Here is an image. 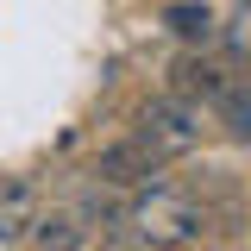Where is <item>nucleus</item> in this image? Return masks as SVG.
I'll list each match as a JSON object with an SVG mask.
<instances>
[{
    "label": "nucleus",
    "mask_w": 251,
    "mask_h": 251,
    "mask_svg": "<svg viewBox=\"0 0 251 251\" xmlns=\"http://www.w3.org/2000/svg\"><path fill=\"white\" fill-rule=\"evenodd\" d=\"M126 226L138 232V245H151V251H188V245H201V232L214 220H207V207L195 195L145 182L132 195V207H126Z\"/></svg>",
    "instance_id": "nucleus-1"
},
{
    "label": "nucleus",
    "mask_w": 251,
    "mask_h": 251,
    "mask_svg": "<svg viewBox=\"0 0 251 251\" xmlns=\"http://www.w3.org/2000/svg\"><path fill=\"white\" fill-rule=\"evenodd\" d=\"M201 132H207V113H201V100H188V94H157L138 107V138H151L163 157H188L201 145Z\"/></svg>",
    "instance_id": "nucleus-2"
},
{
    "label": "nucleus",
    "mask_w": 251,
    "mask_h": 251,
    "mask_svg": "<svg viewBox=\"0 0 251 251\" xmlns=\"http://www.w3.org/2000/svg\"><path fill=\"white\" fill-rule=\"evenodd\" d=\"M157 163H163V151H157L151 138H113V145H100V157H94V182L107 188H145L157 176Z\"/></svg>",
    "instance_id": "nucleus-3"
},
{
    "label": "nucleus",
    "mask_w": 251,
    "mask_h": 251,
    "mask_svg": "<svg viewBox=\"0 0 251 251\" xmlns=\"http://www.w3.org/2000/svg\"><path fill=\"white\" fill-rule=\"evenodd\" d=\"M82 245H88L82 207H50V214H31V251H82Z\"/></svg>",
    "instance_id": "nucleus-4"
},
{
    "label": "nucleus",
    "mask_w": 251,
    "mask_h": 251,
    "mask_svg": "<svg viewBox=\"0 0 251 251\" xmlns=\"http://www.w3.org/2000/svg\"><path fill=\"white\" fill-rule=\"evenodd\" d=\"M170 88L188 94V100H207V107H214L220 94L232 88V75H226L220 63H207V57H182L176 69H170Z\"/></svg>",
    "instance_id": "nucleus-5"
},
{
    "label": "nucleus",
    "mask_w": 251,
    "mask_h": 251,
    "mask_svg": "<svg viewBox=\"0 0 251 251\" xmlns=\"http://www.w3.org/2000/svg\"><path fill=\"white\" fill-rule=\"evenodd\" d=\"M25 226H31V188L25 182H6V195H0V245L19 239Z\"/></svg>",
    "instance_id": "nucleus-6"
},
{
    "label": "nucleus",
    "mask_w": 251,
    "mask_h": 251,
    "mask_svg": "<svg viewBox=\"0 0 251 251\" xmlns=\"http://www.w3.org/2000/svg\"><path fill=\"white\" fill-rule=\"evenodd\" d=\"M214 107H220V120H226V132H232L239 145H251V94L239 88V82H232V88L220 94Z\"/></svg>",
    "instance_id": "nucleus-7"
},
{
    "label": "nucleus",
    "mask_w": 251,
    "mask_h": 251,
    "mask_svg": "<svg viewBox=\"0 0 251 251\" xmlns=\"http://www.w3.org/2000/svg\"><path fill=\"white\" fill-rule=\"evenodd\" d=\"M170 31H176L182 44H207V38H214V13H207V6H170Z\"/></svg>",
    "instance_id": "nucleus-8"
}]
</instances>
